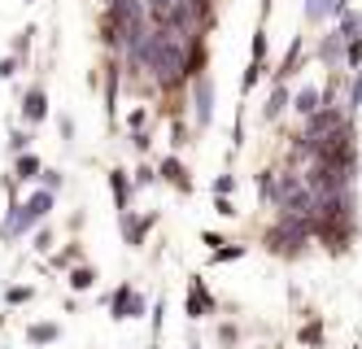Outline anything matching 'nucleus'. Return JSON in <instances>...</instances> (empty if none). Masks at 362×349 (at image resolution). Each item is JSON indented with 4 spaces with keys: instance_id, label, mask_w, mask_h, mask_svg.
I'll use <instances>...</instances> for the list:
<instances>
[{
    "instance_id": "4468645a",
    "label": "nucleus",
    "mask_w": 362,
    "mask_h": 349,
    "mask_svg": "<svg viewBox=\"0 0 362 349\" xmlns=\"http://www.w3.org/2000/svg\"><path fill=\"white\" fill-rule=\"evenodd\" d=\"M92 284H96V271H92V267H74V271H70V288L84 293V288H92Z\"/></svg>"
},
{
    "instance_id": "f3484780",
    "label": "nucleus",
    "mask_w": 362,
    "mask_h": 349,
    "mask_svg": "<svg viewBox=\"0 0 362 349\" xmlns=\"http://www.w3.org/2000/svg\"><path fill=\"white\" fill-rule=\"evenodd\" d=\"M31 36H36V31H18V36H13V57H26V48H31Z\"/></svg>"
},
{
    "instance_id": "20e7f679",
    "label": "nucleus",
    "mask_w": 362,
    "mask_h": 349,
    "mask_svg": "<svg viewBox=\"0 0 362 349\" xmlns=\"http://www.w3.org/2000/svg\"><path fill=\"white\" fill-rule=\"evenodd\" d=\"M44 114H48V96H44V88H31V92L22 96V118H26V127L44 123Z\"/></svg>"
},
{
    "instance_id": "9b49d317",
    "label": "nucleus",
    "mask_w": 362,
    "mask_h": 349,
    "mask_svg": "<svg viewBox=\"0 0 362 349\" xmlns=\"http://www.w3.org/2000/svg\"><path fill=\"white\" fill-rule=\"evenodd\" d=\"M288 101H292V109H297L301 118H310V114L319 109V92H315V88H301L297 96H288Z\"/></svg>"
},
{
    "instance_id": "393cba45",
    "label": "nucleus",
    "mask_w": 362,
    "mask_h": 349,
    "mask_svg": "<svg viewBox=\"0 0 362 349\" xmlns=\"http://www.w3.org/2000/svg\"><path fill=\"white\" fill-rule=\"evenodd\" d=\"M236 258H244V245H236V249H219V254H214V262H236Z\"/></svg>"
},
{
    "instance_id": "9d476101",
    "label": "nucleus",
    "mask_w": 362,
    "mask_h": 349,
    "mask_svg": "<svg viewBox=\"0 0 362 349\" xmlns=\"http://www.w3.org/2000/svg\"><path fill=\"white\" fill-rule=\"evenodd\" d=\"M57 336H61L57 323H31V327H26V341H31V345H53Z\"/></svg>"
},
{
    "instance_id": "6e6552de",
    "label": "nucleus",
    "mask_w": 362,
    "mask_h": 349,
    "mask_svg": "<svg viewBox=\"0 0 362 349\" xmlns=\"http://www.w3.org/2000/svg\"><path fill=\"white\" fill-rule=\"evenodd\" d=\"M109 188H113V205H118V214L131 210V184H127V171H109Z\"/></svg>"
},
{
    "instance_id": "b1692460",
    "label": "nucleus",
    "mask_w": 362,
    "mask_h": 349,
    "mask_svg": "<svg viewBox=\"0 0 362 349\" xmlns=\"http://www.w3.org/2000/svg\"><path fill=\"white\" fill-rule=\"evenodd\" d=\"M153 179H157V175L149 171V166H140V171H136V184H131V192H136V188H149Z\"/></svg>"
},
{
    "instance_id": "2eb2a0df",
    "label": "nucleus",
    "mask_w": 362,
    "mask_h": 349,
    "mask_svg": "<svg viewBox=\"0 0 362 349\" xmlns=\"http://www.w3.org/2000/svg\"><path fill=\"white\" fill-rule=\"evenodd\" d=\"M301 341H306L310 349H319V345H323V323L310 319V327H301Z\"/></svg>"
},
{
    "instance_id": "7ed1b4c3",
    "label": "nucleus",
    "mask_w": 362,
    "mask_h": 349,
    "mask_svg": "<svg viewBox=\"0 0 362 349\" xmlns=\"http://www.w3.org/2000/svg\"><path fill=\"white\" fill-rule=\"evenodd\" d=\"M201 314H214V297H210V288L201 284V279H192V288H188V319H201Z\"/></svg>"
},
{
    "instance_id": "f257e3e1",
    "label": "nucleus",
    "mask_w": 362,
    "mask_h": 349,
    "mask_svg": "<svg viewBox=\"0 0 362 349\" xmlns=\"http://www.w3.org/2000/svg\"><path fill=\"white\" fill-rule=\"evenodd\" d=\"M192 114H196V127L210 131V123H214V79H210V75H196V88H192Z\"/></svg>"
},
{
    "instance_id": "cd10ccee",
    "label": "nucleus",
    "mask_w": 362,
    "mask_h": 349,
    "mask_svg": "<svg viewBox=\"0 0 362 349\" xmlns=\"http://www.w3.org/2000/svg\"><path fill=\"white\" fill-rule=\"evenodd\" d=\"M53 262H57V267H70V262H79V249H61Z\"/></svg>"
},
{
    "instance_id": "412c9836",
    "label": "nucleus",
    "mask_w": 362,
    "mask_h": 349,
    "mask_svg": "<svg viewBox=\"0 0 362 349\" xmlns=\"http://www.w3.org/2000/svg\"><path fill=\"white\" fill-rule=\"evenodd\" d=\"M214 214H223V219H236V205H232V196H214Z\"/></svg>"
},
{
    "instance_id": "423d86ee",
    "label": "nucleus",
    "mask_w": 362,
    "mask_h": 349,
    "mask_svg": "<svg viewBox=\"0 0 362 349\" xmlns=\"http://www.w3.org/2000/svg\"><path fill=\"white\" fill-rule=\"evenodd\" d=\"M157 175H162V179H171L179 192H192V179H188V171H184V162H179V157H166Z\"/></svg>"
},
{
    "instance_id": "ddd939ff",
    "label": "nucleus",
    "mask_w": 362,
    "mask_h": 349,
    "mask_svg": "<svg viewBox=\"0 0 362 349\" xmlns=\"http://www.w3.org/2000/svg\"><path fill=\"white\" fill-rule=\"evenodd\" d=\"M340 48H345V40L332 31V36H327V40L319 44V57H323V61H336V57H340Z\"/></svg>"
},
{
    "instance_id": "dca6fc26",
    "label": "nucleus",
    "mask_w": 362,
    "mask_h": 349,
    "mask_svg": "<svg viewBox=\"0 0 362 349\" xmlns=\"http://www.w3.org/2000/svg\"><path fill=\"white\" fill-rule=\"evenodd\" d=\"M345 65H354V70H358V65H362V36H358V40H349V44H345Z\"/></svg>"
},
{
    "instance_id": "aec40b11",
    "label": "nucleus",
    "mask_w": 362,
    "mask_h": 349,
    "mask_svg": "<svg viewBox=\"0 0 362 349\" xmlns=\"http://www.w3.org/2000/svg\"><path fill=\"white\" fill-rule=\"evenodd\" d=\"M232 188H236V175H219L214 179V196H232Z\"/></svg>"
},
{
    "instance_id": "c85d7f7f",
    "label": "nucleus",
    "mask_w": 362,
    "mask_h": 349,
    "mask_svg": "<svg viewBox=\"0 0 362 349\" xmlns=\"http://www.w3.org/2000/svg\"><path fill=\"white\" fill-rule=\"evenodd\" d=\"M26 140H31L26 131H13V136H9V148H13V153H22V148H26Z\"/></svg>"
},
{
    "instance_id": "7c9ffc66",
    "label": "nucleus",
    "mask_w": 362,
    "mask_h": 349,
    "mask_svg": "<svg viewBox=\"0 0 362 349\" xmlns=\"http://www.w3.org/2000/svg\"><path fill=\"white\" fill-rule=\"evenodd\" d=\"M188 349H201V345H196V341H192V345H188Z\"/></svg>"
},
{
    "instance_id": "f03ea898",
    "label": "nucleus",
    "mask_w": 362,
    "mask_h": 349,
    "mask_svg": "<svg viewBox=\"0 0 362 349\" xmlns=\"http://www.w3.org/2000/svg\"><path fill=\"white\" fill-rule=\"evenodd\" d=\"M109 314L118 323H127V319H140L144 314V297L131 288V284H123V288H113V297H109Z\"/></svg>"
},
{
    "instance_id": "c756f323",
    "label": "nucleus",
    "mask_w": 362,
    "mask_h": 349,
    "mask_svg": "<svg viewBox=\"0 0 362 349\" xmlns=\"http://www.w3.org/2000/svg\"><path fill=\"white\" fill-rule=\"evenodd\" d=\"M36 249L44 254V249H53V236H48V231H36Z\"/></svg>"
},
{
    "instance_id": "6ab92c4d",
    "label": "nucleus",
    "mask_w": 362,
    "mask_h": 349,
    "mask_svg": "<svg viewBox=\"0 0 362 349\" xmlns=\"http://www.w3.org/2000/svg\"><path fill=\"white\" fill-rule=\"evenodd\" d=\"M267 61V31L258 26V36H253V65H262Z\"/></svg>"
},
{
    "instance_id": "4be33fe9",
    "label": "nucleus",
    "mask_w": 362,
    "mask_h": 349,
    "mask_svg": "<svg viewBox=\"0 0 362 349\" xmlns=\"http://www.w3.org/2000/svg\"><path fill=\"white\" fill-rule=\"evenodd\" d=\"M362 105V70L354 75V83H349V109H358Z\"/></svg>"
},
{
    "instance_id": "0eeeda50",
    "label": "nucleus",
    "mask_w": 362,
    "mask_h": 349,
    "mask_svg": "<svg viewBox=\"0 0 362 349\" xmlns=\"http://www.w3.org/2000/svg\"><path fill=\"white\" fill-rule=\"evenodd\" d=\"M284 109H288V88H284V83H275V88H271V96H267V105H262V118H267V123H275Z\"/></svg>"
},
{
    "instance_id": "a211bd4d",
    "label": "nucleus",
    "mask_w": 362,
    "mask_h": 349,
    "mask_svg": "<svg viewBox=\"0 0 362 349\" xmlns=\"http://www.w3.org/2000/svg\"><path fill=\"white\" fill-rule=\"evenodd\" d=\"M258 196H262V201H275V175L271 171L258 179Z\"/></svg>"
},
{
    "instance_id": "f8f14e48",
    "label": "nucleus",
    "mask_w": 362,
    "mask_h": 349,
    "mask_svg": "<svg viewBox=\"0 0 362 349\" xmlns=\"http://www.w3.org/2000/svg\"><path fill=\"white\" fill-rule=\"evenodd\" d=\"M332 5H336V0H306V22H323V18H332Z\"/></svg>"
},
{
    "instance_id": "5701e85b",
    "label": "nucleus",
    "mask_w": 362,
    "mask_h": 349,
    "mask_svg": "<svg viewBox=\"0 0 362 349\" xmlns=\"http://www.w3.org/2000/svg\"><path fill=\"white\" fill-rule=\"evenodd\" d=\"M40 179H44V192H57L61 188V171H40Z\"/></svg>"
},
{
    "instance_id": "a878e982",
    "label": "nucleus",
    "mask_w": 362,
    "mask_h": 349,
    "mask_svg": "<svg viewBox=\"0 0 362 349\" xmlns=\"http://www.w3.org/2000/svg\"><path fill=\"white\" fill-rule=\"evenodd\" d=\"M5 302H9V306H22V302H31V288H9V293H5Z\"/></svg>"
},
{
    "instance_id": "1a4fd4ad",
    "label": "nucleus",
    "mask_w": 362,
    "mask_h": 349,
    "mask_svg": "<svg viewBox=\"0 0 362 349\" xmlns=\"http://www.w3.org/2000/svg\"><path fill=\"white\" fill-rule=\"evenodd\" d=\"M40 157L36 153H18V166H13V179H22V184H31V179H40Z\"/></svg>"
},
{
    "instance_id": "bb28decb",
    "label": "nucleus",
    "mask_w": 362,
    "mask_h": 349,
    "mask_svg": "<svg viewBox=\"0 0 362 349\" xmlns=\"http://www.w3.org/2000/svg\"><path fill=\"white\" fill-rule=\"evenodd\" d=\"M13 75H18V57H5V61H0V79H13Z\"/></svg>"
},
{
    "instance_id": "2f4dec72",
    "label": "nucleus",
    "mask_w": 362,
    "mask_h": 349,
    "mask_svg": "<svg viewBox=\"0 0 362 349\" xmlns=\"http://www.w3.org/2000/svg\"><path fill=\"white\" fill-rule=\"evenodd\" d=\"M26 5H36V0H26Z\"/></svg>"
},
{
    "instance_id": "39448f33",
    "label": "nucleus",
    "mask_w": 362,
    "mask_h": 349,
    "mask_svg": "<svg viewBox=\"0 0 362 349\" xmlns=\"http://www.w3.org/2000/svg\"><path fill=\"white\" fill-rule=\"evenodd\" d=\"M149 227H153V214H149V219H131V210H123V240H127L131 249H140V245H144Z\"/></svg>"
}]
</instances>
